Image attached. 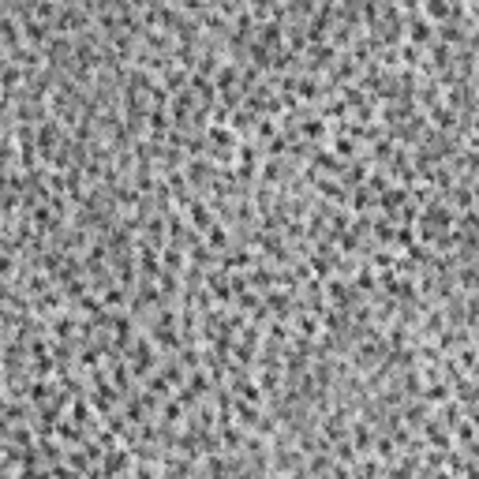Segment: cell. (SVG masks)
I'll use <instances>...</instances> for the list:
<instances>
[{
  "label": "cell",
  "instance_id": "obj_1",
  "mask_svg": "<svg viewBox=\"0 0 479 479\" xmlns=\"http://www.w3.org/2000/svg\"><path fill=\"white\" fill-rule=\"evenodd\" d=\"M105 303H109V307H116V303H124V292H120V289H109V292H105Z\"/></svg>",
  "mask_w": 479,
  "mask_h": 479
}]
</instances>
